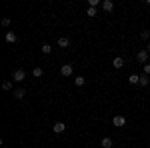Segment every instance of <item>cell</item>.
Here are the masks:
<instances>
[{
  "mask_svg": "<svg viewBox=\"0 0 150 148\" xmlns=\"http://www.w3.org/2000/svg\"><path fill=\"white\" fill-rule=\"evenodd\" d=\"M52 130H54L56 134H62V132L66 130V124H64V122H54V126H52Z\"/></svg>",
  "mask_w": 150,
  "mask_h": 148,
  "instance_id": "cell-2",
  "label": "cell"
},
{
  "mask_svg": "<svg viewBox=\"0 0 150 148\" xmlns=\"http://www.w3.org/2000/svg\"><path fill=\"white\" fill-rule=\"evenodd\" d=\"M100 146L102 148H112V140H110L108 136H104L102 140H100Z\"/></svg>",
  "mask_w": 150,
  "mask_h": 148,
  "instance_id": "cell-8",
  "label": "cell"
},
{
  "mask_svg": "<svg viewBox=\"0 0 150 148\" xmlns=\"http://www.w3.org/2000/svg\"><path fill=\"white\" fill-rule=\"evenodd\" d=\"M140 38H144V40H150V30H144V32H140Z\"/></svg>",
  "mask_w": 150,
  "mask_h": 148,
  "instance_id": "cell-18",
  "label": "cell"
},
{
  "mask_svg": "<svg viewBox=\"0 0 150 148\" xmlns=\"http://www.w3.org/2000/svg\"><path fill=\"white\" fill-rule=\"evenodd\" d=\"M112 122H114V126H118V128H120V126H124V124H126V118L118 114V116H114V118H112Z\"/></svg>",
  "mask_w": 150,
  "mask_h": 148,
  "instance_id": "cell-4",
  "label": "cell"
},
{
  "mask_svg": "<svg viewBox=\"0 0 150 148\" xmlns=\"http://www.w3.org/2000/svg\"><path fill=\"white\" fill-rule=\"evenodd\" d=\"M112 66H114V68H122V66H124V60H122L120 56L114 58V60H112Z\"/></svg>",
  "mask_w": 150,
  "mask_h": 148,
  "instance_id": "cell-10",
  "label": "cell"
},
{
  "mask_svg": "<svg viewBox=\"0 0 150 148\" xmlns=\"http://www.w3.org/2000/svg\"><path fill=\"white\" fill-rule=\"evenodd\" d=\"M60 74H62V76H70V74H72V64H64V66L60 68Z\"/></svg>",
  "mask_w": 150,
  "mask_h": 148,
  "instance_id": "cell-6",
  "label": "cell"
},
{
  "mask_svg": "<svg viewBox=\"0 0 150 148\" xmlns=\"http://www.w3.org/2000/svg\"><path fill=\"white\" fill-rule=\"evenodd\" d=\"M24 78H26V72H24L22 68L14 70V74H12V80H14V82H22Z\"/></svg>",
  "mask_w": 150,
  "mask_h": 148,
  "instance_id": "cell-1",
  "label": "cell"
},
{
  "mask_svg": "<svg viewBox=\"0 0 150 148\" xmlns=\"http://www.w3.org/2000/svg\"><path fill=\"white\" fill-rule=\"evenodd\" d=\"M24 94H26V90H24V88H18V90H14V92H12V96H14L16 100H22V98H24Z\"/></svg>",
  "mask_w": 150,
  "mask_h": 148,
  "instance_id": "cell-7",
  "label": "cell"
},
{
  "mask_svg": "<svg viewBox=\"0 0 150 148\" xmlns=\"http://www.w3.org/2000/svg\"><path fill=\"white\" fill-rule=\"evenodd\" d=\"M2 88H4V90H12V82H10V80H6V82L2 84Z\"/></svg>",
  "mask_w": 150,
  "mask_h": 148,
  "instance_id": "cell-20",
  "label": "cell"
},
{
  "mask_svg": "<svg viewBox=\"0 0 150 148\" xmlns=\"http://www.w3.org/2000/svg\"><path fill=\"white\" fill-rule=\"evenodd\" d=\"M146 50H148V54H150V44H148V48H146Z\"/></svg>",
  "mask_w": 150,
  "mask_h": 148,
  "instance_id": "cell-22",
  "label": "cell"
},
{
  "mask_svg": "<svg viewBox=\"0 0 150 148\" xmlns=\"http://www.w3.org/2000/svg\"><path fill=\"white\" fill-rule=\"evenodd\" d=\"M32 74H34L36 78H40V76H42V74H44V70L40 68V66H36V68H34V70H32Z\"/></svg>",
  "mask_w": 150,
  "mask_h": 148,
  "instance_id": "cell-13",
  "label": "cell"
},
{
  "mask_svg": "<svg viewBox=\"0 0 150 148\" xmlns=\"http://www.w3.org/2000/svg\"><path fill=\"white\" fill-rule=\"evenodd\" d=\"M148 76H146V74H144V76H140V86H148Z\"/></svg>",
  "mask_w": 150,
  "mask_h": 148,
  "instance_id": "cell-16",
  "label": "cell"
},
{
  "mask_svg": "<svg viewBox=\"0 0 150 148\" xmlns=\"http://www.w3.org/2000/svg\"><path fill=\"white\" fill-rule=\"evenodd\" d=\"M88 4H90V8H96L98 4H102L100 0H88Z\"/></svg>",
  "mask_w": 150,
  "mask_h": 148,
  "instance_id": "cell-19",
  "label": "cell"
},
{
  "mask_svg": "<svg viewBox=\"0 0 150 148\" xmlns=\"http://www.w3.org/2000/svg\"><path fill=\"white\" fill-rule=\"evenodd\" d=\"M4 38H6V42H16V34L14 32H6Z\"/></svg>",
  "mask_w": 150,
  "mask_h": 148,
  "instance_id": "cell-12",
  "label": "cell"
},
{
  "mask_svg": "<svg viewBox=\"0 0 150 148\" xmlns=\"http://www.w3.org/2000/svg\"><path fill=\"white\" fill-rule=\"evenodd\" d=\"M148 50H140L138 54H136V58H138V62H146V60H148Z\"/></svg>",
  "mask_w": 150,
  "mask_h": 148,
  "instance_id": "cell-5",
  "label": "cell"
},
{
  "mask_svg": "<svg viewBox=\"0 0 150 148\" xmlns=\"http://www.w3.org/2000/svg\"><path fill=\"white\" fill-rule=\"evenodd\" d=\"M86 16L94 18V16H96V8H88V10H86Z\"/></svg>",
  "mask_w": 150,
  "mask_h": 148,
  "instance_id": "cell-17",
  "label": "cell"
},
{
  "mask_svg": "<svg viewBox=\"0 0 150 148\" xmlns=\"http://www.w3.org/2000/svg\"><path fill=\"white\" fill-rule=\"evenodd\" d=\"M144 74H146V76L150 74V64H144Z\"/></svg>",
  "mask_w": 150,
  "mask_h": 148,
  "instance_id": "cell-21",
  "label": "cell"
},
{
  "mask_svg": "<svg viewBox=\"0 0 150 148\" xmlns=\"http://www.w3.org/2000/svg\"><path fill=\"white\" fill-rule=\"evenodd\" d=\"M74 82H76V86H84L86 78H84V76H76V78H74Z\"/></svg>",
  "mask_w": 150,
  "mask_h": 148,
  "instance_id": "cell-14",
  "label": "cell"
},
{
  "mask_svg": "<svg viewBox=\"0 0 150 148\" xmlns=\"http://www.w3.org/2000/svg\"><path fill=\"white\" fill-rule=\"evenodd\" d=\"M128 82H130V84H140V76H138V74H130Z\"/></svg>",
  "mask_w": 150,
  "mask_h": 148,
  "instance_id": "cell-11",
  "label": "cell"
},
{
  "mask_svg": "<svg viewBox=\"0 0 150 148\" xmlns=\"http://www.w3.org/2000/svg\"><path fill=\"white\" fill-rule=\"evenodd\" d=\"M52 52V46L50 44H42V54H50Z\"/></svg>",
  "mask_w": 150,
  "mask_h": 148,
  "instance_id": "cell-15",
  "label": "cell"
},
{
  "mask_svg": "<svg viewBox=\"0 0 150 148\" xmlns=\"http://www.w3.org/2000/svg\"><path fill=\"white\" fill-rule=\"evenodd\" d=\"M102 8H104V12H112L114 10V2L112 0H102Z\"/></svg>",
  "mask_w": 150,
  "mask_h": 148,
  "instance_id": "cell-3",
  "label": "cell"
},
{
  "mask_svg": "<svg viewBox=\"0 0 150 148\" xmlns=\"http://www.w3.org/2000/svg\"><path fill=\"white\" fill-rule=\"evenodd\" d=\"M68 44H70V40L66 36H60V38H58V46H60V48H66Z\"/></svg>",
  "mask_w": 150,
  "mask_h": 148,
  "instance_id": "cell-9",
  "label": "cell"
}]
</instances>
